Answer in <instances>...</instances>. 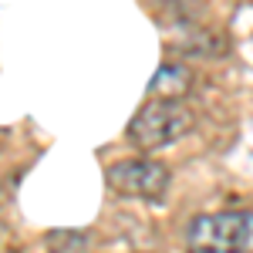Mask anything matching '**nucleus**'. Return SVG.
<instances>
[{
    "label": "nucleus",
    "instance_id": "f257e3e1",
    "mask_svg": "<svg viewBox=\"0 0 253 253\" xmlns=\"http://www.w3.org/2000/svg\"><path fill=\"white\" fill-rule=\"evenodd\" d=\"M196 125V115L182 101H159L149 98L135 118L128 122V142L142 152H159L166 145H172L179 138H186Z\"/></svg>",
    "mask_w": 253,
    "mask_h": 253
},
{
    "label": "nucleus",
    "instance_id": "f03ea898",
    "mask_svg": "<svg viewBox=\"0 0 253 253\" xmlns=\"http://www.w3.org/2000/svg\"><path fill=\"white\" fill-rule=\"evenodd\" d=\"M186 253H253V213H203L186 230Z\"/></svg>",
    "mask_w": 253,
    "mask_h": 253
},
{
    "label": "nucleus",
    "instance_id": "7ed1b4c3",
    "mask_svg": "<svg viewBox=\"0 0 253 253\" xmlns=\"http://www.w3.org/2000/svg\"><path fill=\"white\" fill-rule=\"evenodd\" d=\"M108 189L118 196H135V199H162L169 189V169L156 159H122L108 166Z\"/></svg>",
    "mask_w": 253,
    "mask_h": 253
},
{
    "label": "nucleus",
    "instance_id": "20e7f679",
    "mask_svg": "<svg viewBox=\"0 0 253 253\" xmlns=\"http://www.w3.org/2000/svg\"><path fill=\"white\" fill-rule=\"evenodd\" d=\"M189 88H193V71L186 64H162L149 81V95L159 101H182Z\"/></svg>",
    "mask_w": 253,
    "mask_h": 253
},
{
    "label": "nucleus",
    "instance_id": "39448f33",
    "mask_svg": "<svg viewBox=\"0 0 253 253\" xmlns=\"http://www.w3.org/2000/svg\"><path fill=\"white\" fill-rule=\"evenodd\" d=\"M47 247H51V253H78L84 247V236L81 233H51L47 236Z\"/></svg>",
    "mask_w": 253,
    "mask_h": 253
},
{
    "label": "nucleus",
    "instance_id": "423d86ee",
    "mask_svg": "<svg viewBox=\"0 0 253 253\" xmlns=\"http://www.w3.org/2000/svg\"><path fill=\"white\" fill-rule=\"evenodd\" d=\"M156 3H182V0H156Z\"/></svg>",
    "mask_w": 253,
    "mask_h": 253
}]
</instances>
